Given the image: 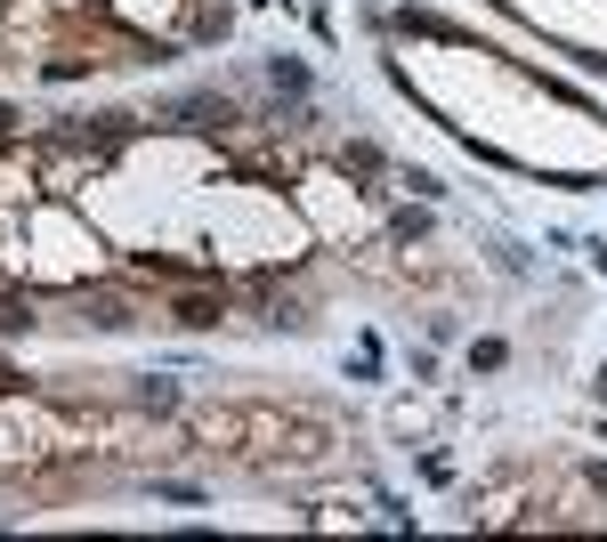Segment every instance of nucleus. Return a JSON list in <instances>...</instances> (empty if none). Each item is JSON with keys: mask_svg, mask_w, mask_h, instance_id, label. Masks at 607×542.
Listing matches in <instances>:
<instances>
[{"mask_svg": "<svg viewBox=\"0 0 607 542\" xmlns=\"http://www.w3.org/2000/svg\"><path fill=\"white\" fill-rule=\"evenodd\" d=\"M171 324H186V332L227 324V291H179V300H171Z\"/></svg>", "mask_w": 607, "mask_h": 542, "instance_id": "f257e3e1", "label": "nucleus"}]
</instances>
